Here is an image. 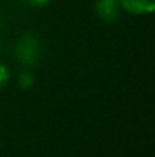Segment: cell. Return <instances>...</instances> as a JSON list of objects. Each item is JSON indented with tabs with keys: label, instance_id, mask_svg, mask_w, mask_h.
Wrapping results in <instances>:
<instances>
[{
	"label": "cell",
	"instance_id": "1",
	"mask_svg": "<svg viewBox=\"0 0 155 157\" xmlns=\"http://www.w3.org/2000/svg\"><path fill=\"white\" fill-rule=\"evenodd\" d=\"M40 41L38 38L31 34V32H26L17 43V48H15V55H17V59L24 64V66H32L35 64L38 59H40Z\"/></svg>",
	"mask_w": 155,
	"mask_h": 157
},
{
	"label": "cell",
	"instance_id": "2",
	"mask_svg": "<svg viewBox=\"0 0 155 157\" xmlns=\"http://www.w3.org/2000/svg\"><path fill=\"white\" fill-rule=\"evenodd\" d=\"M120 2L119 0H98L96 2V12L106 23H113L120 17Z\"/></svg>",
	"mask_w": 155,
	"mask_h": 157
},
{
	"label": "cell",
	"instance_id": "3",
	"mask_svg": "<svg viewBox=\"0 0 155 157\" xmlns=\"http://www.w3.org/2000/svg\"><path fill=\"white\" fill-rule=\"evenodd\" d=\"M122 9L131 14H149L155 9V0H119Z\"/></svg>",
	"mask_w": 155,
	"mask_h": 157
},
{
	"label": "cell",
	"instance_id": "4",
	"mask_svg": "<svg viewBox=\"0 0 155 157\" xmlns=\"http://www.w3.org/2000/svg\"><path fill=\"white\" fill-rule=\"evenodd\" d=\"M34 75L31 73V72H23L21 75H20V78H18V84H20V87H23V89H29L32 84H34Z\"/></svg>",
	"mask_w": 155,
	"mask_h": 157
},
{
	"label": "cell",
	"instance_id": "5",
	"mask_svg": "<svg viewBox=\"0 0 155 157\" xmlns=\"http://www.w3.org/2000/svg\"><path fill=\"white\" fill-rule=\"evenodd\" d=\"M8 79H9V72H8V69L5 67V64H0V89L8 82Z\"/></svg>",
	"mask_w": 155,
	"mask_h": 157
},
{
	"label": "cell",
	"instance_id": "6",
	"mask_svg": "<svg viewBox=\"0 0 155 157\" xmlns=\"http://www.w3.org/2000/svg\"><path fill=\"white\" fill-rule=\"evenodd\" d=\"M26 5H29V6H44V5H47L50 0H23Z\"/></svg>",
	"mask_w": 155,
	"mask_h": 157
}]
</instances>
